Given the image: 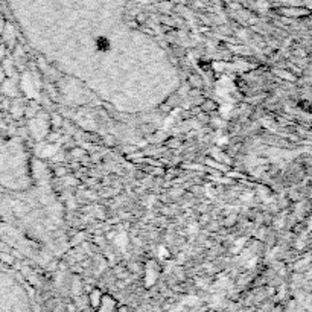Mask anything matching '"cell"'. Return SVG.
I'll use <instances>...</instances> for the list:
<instances>
[{
	"label": "cell",
	"mask_w": 312,
	"mask_h": 312,
	"mask_svg": "<svg viewBox=\"0 0 312 312\" xmlns=\"http://www.w3.org/2000/svg\"><path fill=\"white\" fill-rule=\"evenodd\" d=\"M114 244H116L121 250H125L126 245H128V236H126V233L119 235L116 239H114Z\"/></svg>",
	"instance_id": "1"
},
{
	"label": "cell",
	"mask_w": 312,
	"mask_h": 312,
	"mask_svg": "<svg viewBox=\"0 0 312 312\" xmlns=\"http://www.w3.org/2000/svg\"><path fill=\"white\" fill-rule=\"evenodd\" d=\"M99 302H101V294L98 291H93V294H91V305L99 306Z\"/></svg>",
	"instance_id": "2"
},
{
	"label": "cell",
	"mask_w": 312,
	"mask_h": 312,
	"mask_svg": "<svg viewBox=\"0 0 312 312\" xmlns=\"http://www.w3.org/2000/svg\"><path fill=\"white\" fill-rule=\"evenodd\" d=\"M158 253H160V258H161V259H166V258L169 256V251H168L165 247H160V248H158Z\"/></svg>",
	"instance_id": "3"
},
{
	"label": "cell",
	"mask_w": 312,
	"mask_h": 312,
	"mask_svg": "<svg viewBox=\"0 0 312 312\" xmlns=\"http://www.w3.org/2000/svg\"><path fill=\"white\" fill-rule=\"evenodd\" d=\"M230 110H232V107H230V105H223L221 108H219V113H221L224 118H227V114H228Z\"/></svg>",
	"instance_id": "4"
},
{
	"label": "cell",
	"mask_w": 312,
	"mask_h": 312,
	"mask_svg": "<svg viewBox=\"0 0 312 312\" xmlns=\"http://www.w3.org/2000/svg\"><path fill=\"white\" fill-rule=\"evenodd\" d=\"M196 302H198V298H196V297H188L186 300H184V303H186V305H191V306H192V305H195Z\"/></svg>",
	"instance_id": "5"
}]
</instances>
